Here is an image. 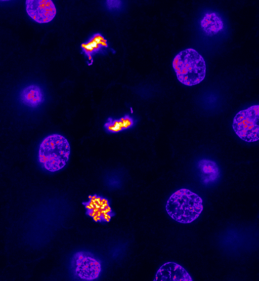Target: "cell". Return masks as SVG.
I'll return each instance as SVG.
<instances>
[{"mask_svg": "<svg viewBox=\"0 0 259 281\" xmlns=\"http://www.w3.org/2000/svg\"><path fill=\"white\" fill-rule=\"evenodd\" d=\"M203 209L202 199L198 194L186 188L173 193L165 205L168 215L176 221L189 224L197 219Z\"/></svg>", "mask_w": 259, "mask_h": 281, "instance_id": "obj_1", "label": "cell"}, {"mask_svg": "<svg viewBox=\"0 0 259 281\" xmlns=\"http://www.w3.org/2000/svg\"><path fill=\"white\" fill-rule=\"evenodd\" d=\"M172 65L178 81L187 86L200 83L206 75L203 57L193 48L180 51L174 57Z\"/></svg>", "mask_w": 259, "mask_h": 281, "instance_id": "obj_2", "label": "cell"}, {"mask_svg": "<svg viewBox=\"0 0 259 281\" xmlns=\"http://www.w3.org/2000/svg\"><path fill=\"white\" fill-rule=\"evenodd\" d=\"M70 145L63 135L52 134L40 143L38 159L42 167L50 172H56L64 168L70 155Z\"/></svg>", "mask_w": 259, "mask_h": 281, "instance_id": "obj_3", "label": "cell"}, {"mask_svg": "<svg viewBox=\"0 0 259 281\" xmlns=\"http://www.w3.org/2000/svg\"><path fill=\"white\" fill-rule=\"evenodd\" d=\"M232 128L242 140L254 142L259 140V105H253L238 112L234 117Z\"/></svg>", "mask_w": 259, "mask_h": 281, "instance_id": "obj_4", "label": "cell"}, {"mask_svg": "<svg viewBox=\"0 0 259 281\" xmlns=\"http://www.w3.org/2000/svg\"><path fill=\"white\" fill-rule=\"evenodd\" d=\"M70 266L74 276L82 280L96 279L102 271L100 260L91 253L84 251L76 252L72 256Z\"/></svg>", "mask_w": 259, "mask_h": 281, "instance_id": "obj_5", "label": "cell"}, {"mask_svg": "<svg viewBox=\"0 0 259 281\" xmlns=\"http://www.w3.org/2000/svg\"><path fill=\"white\" fill-rule=\"evenodd\" d=\"M25 6L27 15L39 24L51 22L57 13L56 6L51 0H26Z\"/></svg>", "mask_w": 259, "mask_h": 281, "instance_id": "obj_6", "label": "cell"}, {"mask_svg": "<svg viewBox=\"0 0 259 281\" xmlns=\"http://www.w3.org/2000/svg\"><path fill=\"white\" fill-rule=\"evenodd\" d=\"M153 280L193 281V279L182 266L176 262H167L159 268Z\"/></svg>", "mask_w": 259, "mask_h": 281, "instance_id": "obj_7", "label": "cell"}, {"mask_svg": "<svg viewBox=\"0 0 259 281\" xmlns=\"http://www.w3.org/2000/svg\"><path fill=\"white\" fill-rule=\"evenodd\" d=\"M89 198V201L82 203L86 209H90L86 210V215L93 218L97 222H109L114 214L111 210L108 199L102 198L98 205L96 202V195H91Z\"/></svg>", "mask_w": 259, "mask_h": 281, "instance_id": "obj_8", "label": "cell"}, {"mask_svg": "<svg viewBox=\"0 0 259 281\" xmlns=\"http://www.w3.org/2000/svg\"><path fill=\"white\" fill-rule=\"evenodd\" d=\"M108 48L107 39L100 33H94L88 40L81 45V53L87 60L89 66L94 62V57L97 54L104 53Z\"/></svg>", "mask_w": 259, "mask_h": 281, "instance_id": "obj_9", "label": "cell"}, {"mask_svg": "<svg viewBox=\"0 0 259 281\" xmlns=\"http://www.w3.org/2000/svg\"><path fill=\"white\" fill-rule=\"evenodd\" d=\"M22 102L27 106L36 107L44 101V93L40 87L30 85L24 88L20 93Z\"/></svg>", "mask_w": 259, "mask_h": 281, "instance_id": "obj_10", "label": "cell"}, {"mask_svg": "<svg viewBox=\"0 0 259 281\" xmlns=\"http://www.w3.org/2000/svg\"><path fill=\"white\" fill-rule=\"evenodd\" d=\"M200 26L206 35L211 36L223 29L224 23L221 17L215 12L207 13L201 19Z\"/></svg>", "mask_w": 259, "mask_h": 281, "instance_id": "obj_11", "label": "cell"}, {"mask_svg": "<svg viewBox=\"0 0 259 281\" xmlns=\"http://www.w3.org/2000/svg\"><path fill=\"white\" fill-rule=\"evenodd\" d=\"M198 168L202 175V180L204 183H208L216 180L219 176L220 171L218 166L214 161L202 159L199 161Z\"/></svg>", "mask_w": 259, "mask_h": 281, "instance_id": "obj_12", "label": "cell"}, {"mask_svg": "<svg viewBox=\"0 0 259 281\" xmlns=\"http://www.w3.org/2000/svg\"><path fill=\"white\" fill-rule=\"evenodd\" d=\"M104 128L109 133H113L122 129L120 119H114L111 117L107 118L104 125Z\"/></svg>", "mask_w": 259, "mask_h": 281, "instance_id": "obj_13", "label": "cell"}, {"mask_svg": "<svg viewBox=\"0 0 259 281\" xmlns=\"http://www.w3.org/2000/svg\"><path fill=\"white\" fill-rule=\"evenodd\" d=\"M122 128L130 127L134 124V118L128 114H126L120 118Z\"/></svg>", "mask_w": 259, "mask_h": 281, "instance_id": "obj_14", "label": "cell"}, {"mask_svg": "<svg viewBox=\"0 0 259 281\" xmlns=\"http://www.w3.org/2000/svg\"><path fill=\"white\" fill-rule=\"evenodd\" d=\"M106 2L108 8L111 10L118 9L121 5L119 1H107Z\"/></svg>", "mask_w": 259, "mask_h": 281, "instance_id": "obj_15", "label": "cell"}]
</instances>
